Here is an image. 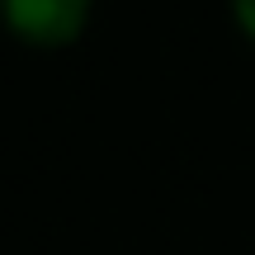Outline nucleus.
<instances>
[{"mask_svg": "<svg viewBox=\"0 0 255 255\" xmlns=\"http://www.w3.org/2000/svg\"><path fill=\"white\" fill-rule=\"evenodd\" d=\"M232 24L246 43H255V0H232Z\"/></svg>", "mask_w": 255, "mask_h": 255, "instance_id": "nucleus-2", "label": "nucleus"}, {"mask_svg": "<svg viewBox=\"0 0 255 255\" xmlns=\"http://www.w3.org/2000/svg\"><path fill=\"white\" fill-rule=\"evenodd\" d=\"M95 19V0H0V24L24 47H71Z\"/></svg>", "mask_w": 255, "mask_h": 255, "instance_id": "nucleus-1", "label": "nucleus"}]
</instances>
